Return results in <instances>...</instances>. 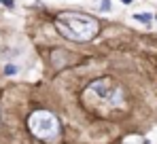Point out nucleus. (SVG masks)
Here are the masks:
<instances>
[{
  "label": "nucleus",
  "instance_id": "nucleus-4",
  "mask_svg": "<svg viewBox=\"0 0 157 144\" xmlns=\"http://www.w3.org/2000/svg\"><path fill=\"white\" fill-rule=\"evenodd\" d=\"M17 70H19V68H17V66H13V64H6V66H4V74H6V76L17 74Z\"/></svg>",
  "mask_w": 157,
  "mask_h": 144
},
{
  "label": "nucleus",
  "instance_id": "nucleus-3",
  "mask_svg": "<svg viewBox=\"0 0 157 144\" xmlns=\"http://www.w3.org/2000/svg\"><path fill=\"white\" fill-rule=\"evenodd\" d=\"M134 19H136V21H140V24H144V25H151L153 15H151V13H136V15H134Z\"/></svg>",
  "mask_w": 157,
  "mask_h": 144
},
{
  "label": "nucleus",
  "instance_id": "nucleus-5",
  "mask_svg": "<svg viewBox=\"0 0 157 144\" xmlns=\"http://www.w3.org/2000/svg\"><path fill=\"white\" fill-rule=\"evenodd\" d=\"M100 11H110V0H102V4H100Z\"/></svg>",
  "mask_w": 157,
  "mask_h": 144
},
{
  "label": "nucleus",
  "instance_id": "nucleus-1",
  "mask_svg": "<svg viewBox=\"0 0 157 144\" xmlns=\"http://www.w3.org/2000/svg\"><path fill=\"white\" fill-rule=\"evenodd\" d=\"M55 28L57 32L75 43H87L100 32V21L94 15L78 13V11H66L55 17Z\"/></svg>",
  "mask_w": 157,
  "mask_h": 144
},
{
  "label": "nucleus",
  "instance_id": "nucleus-7",
  "mask_svg": "<svg viewBox=\"0 0 157 144\" xmlns=\"http://www.w3.org/2000/svg\"><path fill=\"white\" fill-rule=\"evenodd\" d=\"M121 2H123V4H132L134 0H121Z\"/></svg>",
  "mask_w": 157,
  "mask_h": 144
},
{
  "label": "nucleus",
  "instance_id": "nucleus-2",
  "mask_svg": "<svg viewBox=\"0 0 157 144\" xmlns=\"http://www.w3.org/2000/svg\"><path fill=\"white\" fill-rule=\"evenodd\" d=\"M28 127L43 142H53V140L59 138V121L49 110H36V112H32L30 119H28Z\"/></svg>",
  "mask_w": 157,
  "mask_h": 144
},
{
  "label": "nucleus",
  "instance_id": "nucleus-6",
  "mask_svg": "<svg viewBox=\"0 0 157 144\" xmlns=\"http://www.w3.org/2000/svg\"><path fill=\"white\" fill-rule=\"evenodd\" d=\"M0 4L9 6V9H13V6H15V0H0Z\"/></svg>",
  "mask_w": 157,
  "mask_h": 144
}]
</instances>
